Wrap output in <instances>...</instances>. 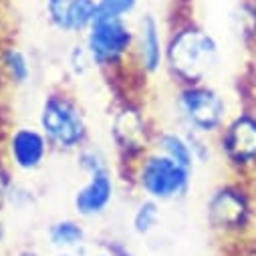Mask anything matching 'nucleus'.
I'll return each mask as SVG.
<instances>
[{"instance_id": "1", "label": "nucleus", "mask_w": 256, "mask_h": 256, "mask_svg": "<svg viewBox=\"0 0 256 256\" xmlns=\"http://www.w3.org/2000/svg\"><path fill=\"white\" fill-rule=\"evenodd\" d=\"M218 62L220 42L198 20L186 16L168 26L164 73L174 87L210 81Z\"/></svg>"}, {"instance_id": "2", "label": "nucleus", "mask_w": 256, "mask_h": 256, "mask_svg": "<svg viewBox=\"0 0 256 256\" xmlns=\"http://www.w3.org/2000/svg\"><path fill=\"white\" fill-rule=\"evenodd\" d=\"M208 228L228 240L244 242L256 234V190L250 180L230 178L220 182L206 200Z\"/></svg>"}, {"instance_id": "3", "label": "nucleus", "mask_w": 256, "mask_h": 256, "mask_svg": "<svg viewBox=\"0 0 256 256\" xmlns=\"http://www.w3.org/2000/svg\"><path fill=\"white\" fill-rule=\"evenodd\" d=\"M36 125L54 154L69 156L91 142L87 113L79 99L65 87H52L42 95Z\"/></svg>"}, {"instance_id": "4", "label": "nucleus", "mask_w": 256, "mask_h": 256, "mask_svg": "<svg viewBox=\"0 0 256 256\" xmlns=\"http://www.w3.org/2000/svg\"><path fill=\"white\" fill-rule=\"evenodd\" d=\"M172 113L176 127L192 134L216 138L234 113L230 99L210 81L180 85L172 93Z\"/></svg>"}, {"instance_id": "5", "label": "nucleus", "mask_w": 256, "mask_h": 256, "mask_svg": "<svg viewBox=\"0 0 256 256\" xmlns=\"http://www.w3.org/2000/svg\"><path fill=\"white\" fill-rule=\"evenodd\" d=\"M194 174L156 150L144 154L123 176L130 180L140 198H150L160 204L182 202L188 198Z\"/></svg>"}, {"instance_id": "6", "label": "nucleus", "mask_w": 256, "mask_h": 256, "mask_svg": "<svg viewBox=\"0 0 256 256\" xmlns=\"http://www.w3.org/2000/svg\"><path fill=\"white\" fill-rule=\"evenodd\" d=\"M134 22L127 18L97 16L91 28L81 36L93 69L103 75L115 77L132 69L134 54Z\"/></svg>"}, {"instance_id": "7", "label": "nucleus", "mask_w": 256, "mask_h": 256, "mask_svg": "<svg viewBox=\"0 0 256 256\" xmlns=\"http://www.w3.org/2000/svg\"><path fill=\"white\" fill-rule=\"evenodd\" d=\"M156 127L158 125L152 123L146 109L138 101L125 99L115 107L111 115L109 136L117 160L115 168L121 174H125L144 154L152 150Z\"/></svg>"}, {"instance_id": "8", "label": "nucleus", "mask_w": 256, "mask_h": 256, "mask_svg": "<svg viewBox=\"0 0 256 256\" xmlns=\"http://www.w3.org/2000/svg\"><path fill=\"white\" fill-rule=\"evenodd\" d=\"M214 142L218 158L234 178H256V107L234 111Z\"/></svg>"}, {"instance_id": "9", "label": "nucleus", "mask_w": 256, "mask_h": 256, "mask_svg": "<svg viewBox=\"0 0 256 256\" xmlns=\"http://www.w3.org/2000/svg\"><path fill=\"white\" fill-rule=\"evenodd\" d=\"M2 158L14 174L28 176L38 172L52 154V148L38 125L18 123L12 125L2 138Z\"/></svg>"}, {"instance_id": "10", "label": "nucleus", "mask_w": 256, "mask_h": 256, "mask_svg": "<svg viewBox=\"0 0 256 256\" xmlns=\"http://www.w3.org/2000/svg\"><path fill=\"white\" fill-rule=\"evenodd\" d=\"M134 54L132 71L140 79H154L164 73L166 67V36L168 28L154 12H144L134 22Z\"/></svg>"}, {"instance_id": "11", "label": "nucleus", "mask_w": 256, "mask_h": 256, "mask_svg": "<svg viewBox=\"0 0 256 256\" xmlns=\"http://www.w3.org/2000/svg\"><path fill=\"white\" fill-rule=\"evenodd\" d=\"M117 196V172L107 170L87 176L73 194V212L77 218L97 220L109 212Z\"/></svg>"}, {"instance_id": "12", "label": "nucleus", "mask_w": 256, "mask_h": 256, "mask_svg": "<svg viewBox=\"0 0 256 256\" xmlns=\"http://www.w3.org/2000/svg\"><path fill=\"white\" fill-rule=\"evenodd\" d=\"M34 65L30 54L14 42L0 46V81L12 89H24L32 83Z\"/></svg>"}, {"instance_id": "13", "label": "nucleus", "mask_w": 256, "mask_h": 256, "mask_svg": "<svg viewBox=\"0 0 256 256\" xmlns=\"http://www.w3.org/2000/svg\"><path fill=\"white\" fill-rule=\"evenodd\" d=\"M46 244L52 250L62 252H79L83 246L89 244V232L81 218H56L44 230Z\"/></svg>"}, {"instance_id": "14", "label": "nucleus", "mask_w": 256, "mask_h": 256, "mask_svg": "<svg viewBox=\"0 0 256 256\" xmlns=\"http://www.w3.org/2000/svg\"><path fill=\"white\" fill-rule=\"evenodd\" d=\"M152 150L160 152L162 156L170 158L172 162L196 172V160L194 154H192L190 142L186 132H182L176 125H168V127H156L154 134V142H152Z\"/></svg>"}, {"instance_id": "15", "label": "nucleus", "mask_w": 256, "mask_h": 256, "mask_svg": "<svg viewBox=\"0 0 256 256\" xmlns=\"http://www.w3.org/2000/svg\"><path fill=\"white\" fill-rule=\"evenodd\" d=\"M99 16V6L97 0H71L65 18H62L60 34H69V36H83L91 24Z\"/></svg>"}, {"instance_id": "16", "label": "nucleus", "mask_w": 256, "mask_h": 256, "mask_svg": "<svg viewBox=\"0 0 256 256\" xmlns=\"http://www.w3.org/2000/svg\"><path fill=\"white\" fill-rule=\"evenodd\" d=\"M130 224H132V232L136 236H140V238L152 236L162 224V204L154 202L150 198H140L134 206Z\"/></svg>"}, {"instance_id": "17", "label": "nucleus", "mask_w": 256, "mask_h": 256, "mask_svg": "<svg viewBox=\"0 0 256 256\" xmlns=\"http://www.w3.org/2000/svg\"><path fill=\"white\" fill-rule=\"evenodd\" d=\"M75 156V166L77 170L87 178V176H93V174H99V172H107V170H115L109 154L99 146V144H85L79 152L73 154Z\"/></svg>"}, {"instance_id": "18", "label": "nucleus", "mask_w": 256, "mask_h": 256, "mask_svg": "<svg viewBox=\"0 0 256 256\" xmlns=\"http://www.w3.org/2000/svg\"><path fill=\"white\" fill-rule=\"evenodd\" d=\"M232 22L242 44L256 46V0H240L234 8Z\"/></svg>"}, {"instance_id": "19", "label": "nucleus", "mask_w": 256, "mask_h": 256, "mask_svg": "<svg viewBox=\"0 0 256 256\" xmlns=\"http://www.w3.org/2000/svg\"><path fill=\"white\" fill-rule=\"evenodd\" d=\"M186 136H188L192 154H194L196 166H208V164L214 162V158L218 156L214 138H208V136H202V134H192V132H186Z\"/></svg>"}, {"instance_id": "20", "label": "nucleus", "mask_w": 256, "mask_h": 256, "mask_svg": "<svg viewBox=\"0 0 256 256\" xmlns=\"http://www.w3.org/2000/svg\"><path fill=\"white\" fill-rule=\"evenodd\" d=\"M140 2H142V0H97L99 16L127 18V20H130L138 12Z\"/></svg>"}, {"instance_id": "21", "label": "nucleus", "mask_w": 256, "mask_h": 256, "mask_svg": "<svg viewBox=\"0 0 256 256\" xmlns=\"http://www.w3.org/2000/svg\"><path fill=\"white\" fill-rule=\"evenodd\" d=\"M36 198H38L36 190L30 184L14 180V184L10 188V194H8V208L24 212V210H28V208H32L36 204Z\"/></svg>"}, {"instance_id": "22", "label": "nucleus", "mask_w": 256, "mask_h": 256, "mask_svg": "<svg viewBox=\"0 0 256 256\" xmlns=\"http://www.w3.org/2000/svg\"><path fill=\"white\" fill-rule=\"evenodd\" d=\"M67 67H69V73L75 77V79H81L85 77L91 69H93V62H91V56L83 44V40L75 42L67 54Z\"/></svg>"}, {"instance_id": "23", "label": "nucleus", "mask_w": 256, "mask_h": 256, "mask_svg": "<svg viewBox=\"0 0 256 256\" xmlns=\"http://www.w3.org/2000/svg\"><path fill=\"white\" fill-rule=\"evenodd\" d=\"M69 2H71V0H42L44 18H46L48 26L54 28L56 32H60L62 18H65V12H67Z\"/></svg>"}, {"instance_id": "24", "label": "nucleus", "mask_w": 256, "mask_h": 256, "mask_svg": "<svg viewBox=\"0 0 256 256\" xmlns=\"http://www.w3.org/2000/svg\"><path fill=\"white\" fill-rule=\"evenodd\" d=\"M14 176L16 174L10 170V166L2 158V152H0V216L8 208V194H10V188L16 180Z\"/></svg>"}, {"instance_id": "25", "label": "nucleus", "mask_w": 256, "mask_h": 256, "mask_svg": "<svg viewBox=\"0 0 256 256\" xmlns=\"http://www.w3.org/2000/svg\"><path fill=\"white\" fill-rule=\"evenodd\" d=\"M99 250L107 252L109 256H138L130 244H127L125 240H121V238H115V236L101 238V242H99Z\"/></svg>"}, {"instance_id": "26", "label": "nucleus", "mask_w": 256, "mask_h": 256, "mask_svg": "<svg viewBox=\"0 0 256 256\" xmlns=\"http://www.w3.org/2000/svg\"><path fill=\"white\" fill-rule=\"evenodd\" d=\"M240 244H242V252H240V256H256V234H254L252 238L240 242Z\"/></svg>"}, {"instance_id": "27", "label": "nucleus", "mask_w": 256, "mask_h": 256, "mask_svg": "<svg viewBox=\"0 0 256 256\" xmlns=\"http://www.w3.org/2000/svg\"><path fill=\"white\" fill-rule=\"evenodd\" d=\"M14 256H42V254L36 248H32V246H22V248H18L14 252Z\"/></svg>"}, {"instance_id": "28", "label": "nucleus", "mask_w": 256, "mask_h": 256, "mask_svg": "<svg viewBox=\"0 0 256 256\" xmlns=\"http://www.w3.org/2000/svg\"><path fill=\"white\" fill-rule=\"evenodd\" d=\"M8 238V230H6V224L2 222V216H0V246H2Z\"/></svg>"}, {"instance_id": "29", "label": "nucleus", "mask_w": 256, "mask_h": 256, "mask_svg": "<svg viewBox=\"0 0 256 256\" xmlns=\"http://www.w3.org/2000/svg\"><path fill=\"white\" fill-rule=\"evenodd\" d=\"M50 256H77V254H73V252H62V250H52Z\"/></svg>"}, {"instance_id": "30", "label": "nucleus", "mask_w": 256, "mask_h": 256, "mask_svg": "<svg viewBox=\"0 0 256 256\" xmlns=\"http://www.w3.org/2000/svg\"><path fill=\"white\" fill-rule=\"evenodd\" d=\"M91 256H109V254H107V252H103V250H97V252H93Z\"/></svg>"}, {"instance_id": "31", "label": "nucleus", "mask_w": 256, "mask_h": 256, "mask_svg": "<svg viewBox=\"0 0 256 256\" xmlns=\"http://www.w3.org/2000/svg\"><path fill=\"white\" fill-rule=\"evenodd\" d=\"M0 89H2V81H0Z\"/></svg>"}]
</instances>
